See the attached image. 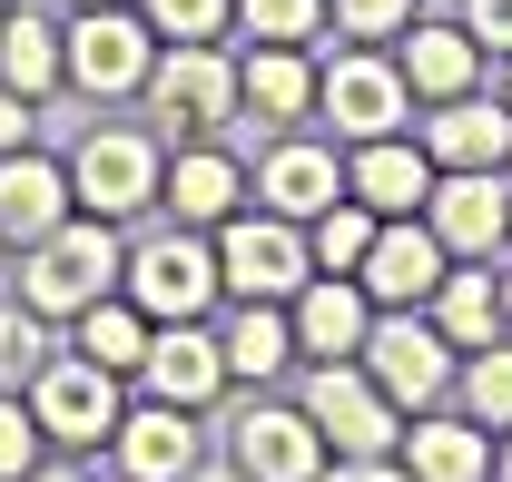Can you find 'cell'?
<instances>
[{"label":"cell","mask_w":512,"mask_h":482,"mask_svg":"<svg viewBox=\"0 0 512 482\" xmlns=\"http://www.w3.org/2000/svg\"><path fill=\"white\" fill-rule=\"evenodd\" d=\"M30 414H40V433H50L60 453H99V443L119 433V374L69 345V355H50L30 374Z\"/></svg>","instance_id":"cell-10"},{"label":"cell","mask_w":512,"mask_h":482,"mask_svg":"<svg viewBox=\"0 0 512 482\" xmlns=\"http://www.w3.org/2000/svg\"><path fill=\"white\" fill-rule=\"evenodd\" d=\"M237 30L247 40H276V50H316L325 0H237Z\"/></svg>","instance_id":"cell-31"},{"label":"cell","mask_w":512,"mask_h":482,"mask_svg":"<svg viewBox=\"0 0 512 482\" xmlns=\"http://www.w3.org/2000/svg\"><path fill=\"white\" fill-rule=\"evenodd\" d=\"M158 197L178 207V227H227V217L247 207V168H237V148L197 138V148H178V158H168Z\"/></svg>","instance_id":"cell-21"},{"label":"cell","mask_w":512,"mask_h":482,"mask_svg":"<svg viewBox=\"0 0 512 482\" xmlns=\"http://www.w3.org/2000/svg\"><path fill=\"white\" fill-rule=\"evenodd\" d=\"M207 237H217V286H227L237 305H286L306 276H316L306 227H296V217H276V207H256V217L237 207V217H227V227H207Z\"/></svg>","instance_id":"cell-3"},{"label":"cell","mask_w":512,"mask_h":482,"mask_svg":"<svg viewBox=\"0 0 512 482\" xmlns=\"http://www.w3.org/2000/svg\"><path fill=\"white\" fill-rule=\"evenodd\" d=\"M138 384H148L158 404H188V414H207V404L227 394V345H217L197 315H178V325H148V364H138Z\"/></svg>","instance_id":"cell-14"},{"label":"cell","mask_w":512,"mask_h":482,"mask_svg":"<svg viewBox=\"0 0 512 482\" xmlns=\"http://www.w3.org/2000/svg\"><path fill=\"white\" fill-rule=\"evenodd\" d=\"M463 30L483 50H512V0H463Z\"/></svg>","instance_id":"cell-37"},{"label":"cell","mask_w":512,"mask_h":482,"mask_svg":"<svg viewBox=\"0 0 512 482\" xmlns=\"http://www.w3.org/2000/svg\"><path fill=\"white\" fill-rule=\"evenodd\" d=\"M375 207H365V197H335V207H325L316 227H306V256H316V276H355V266H365V246H375Z\"/></svg>","instance_id":"cell-29"},{"label":"cell","mask_w":512,"mask_h":482,"mask_svg":"<svg viewBox=\"0 0 512 482\" xmlns=\"http://www.w3.org/2000/svg\"><path fill=\"white\" fill-rule=\"evenodd\" d=\"M355 364L375 374L404 414H434V404L453 394V374H463V364H453V335L424 315V305H375V325H365V355H355Z\"/></svg>","instance_id":"cell-2"},{"label":"cell","mask_w":512,"mask_h":482,"mask_svg":"<svg viewBox=\"0 0 512 482\" xmlns=\"http://www.w3.org/2000/svg\"><path fill=\"white\" fill-rule=\"evenodd\" d=\"M503 315H512V276H503Z\"/></svg>","instance_id":"cell-43"},{"label":"cell","mask_w":512,"mask_h":482,"mask_svg":"<svg viewBox=\"0 0 512 482\" xmlns=\"http://www.w3.org/2000/svg\"><path fill=\"white\" fill-rule=\"evenodd\" d=\"M119 296L138 305L148 325L207 315V305L227 296V286H217V237H197V227H168V237L128 246V266H119Z\"/></svg>","instance_id":"cell-5"},{"label":"cell","mask_w":512,"mask_h":482,"mask_svg":"<svg viewBox=\"0 0 512 482\" xmlns=\"http://www.w3.org/2000/svg\"><path fill=\"white\" fill-rule=\"evenodd\" d=\"M237 109H256L266 128H296L316 109V60L306 50H276V40H247L237 50Z\"/></svg>","instance_id":"cell-24"},{"label":"cell","mask_w":512,"mask_h":482,"mask_svg":"<svg viewBox=\"0 0 512 482\" xmlns=\"http://www.w3.org/2000/svg\"><path fill=\"white\" fill-rule=\"evenodd\" d=\"M227 463L247 482H316L325 473V433L306 423V404H247L227 423Z\"/></svg>","instance_id":"cell-12"},{"label":"cell","mask_w":512,"mask_h":482,"mask_svg":"<svg viewBox=\"0 0 512 482\" xmlns=\"http://www.w3.org/2000/svg\"><path fill=\"white\" fill-rule=\"evenodd\" d=\"M188 482H247V473H237V463H197Z\"/></svg>","instance_id":"cell-40"},{"label":"cell","mask_w":512,"mask_h":482,"mask_svg":"<svg viewBox=\"0 0 512 482\" xmlns=\"http://www.w3.org/2000/svg\"><path fill=\"white\" fill-rule=\"evenodd\" d=\"M414 138H424L434 168H512V99H483V89L434 99V119L414 128Z\"/></svg>","instance_id":"cell-18"},{"label":"cell","mask_w":512,"mask_h":482,"mask_svg":"<svg viewBox=\"0 0 512 482\" xmlns=\"http://www.w3.org/2000/svg\"><path fill=\"white\" fill-rule=\"evenodd\" d=\"M316 482H414L394 453H325V473Z\"/></svg>","instance_id":"cell-36"},{"label":"cell","mask_w":512,"mask_h":482,"mask_svg":"<svg viewBox=\"0 0 512 482\" xmlns=\"http://www.w3.org/2000/svg\"><path fill=\"white\" fill-rule=\"evenodd\" d=\"M30 482H99V473H89V463H40Z\"/></svg>","instance_id":"cell-39"},{"label":"cell","mask_w":512,"mask_h":482,"mask_svg":"<svg viewBox=\"0 0 512 482\" xmlns=\"http://www.w3.org/2000/svg\"><path fill=\"white\" fill-rule=\"evenodd\" d=\"M463 414L483 423V433H512V335H493L483 355H463Z\"/></svg>","instance_id":"cell-30"},{"label":"cell","mask_w":512,"mask_h":482,"mask_svg":"<svg viewBox=\"0 0 512 482\" xmlns=\"http://www.w3.org/2000/svg\"><path fill=\"white\" fill-rule=\"evenodd\" d=\"M444 266H453V256H444V237H434L424 217H384L355 276H365V296H375V305H434Z\"/></svg>","instance_id":"cell-16"},{"label":"cell","mask_w":512,"mask_h":482,"mask_svg":"<svg viewBox=\"0 0 512 482\" xmlns=\"http://www.w3.org/2000/svg\"><path fill=\"white\" fill-rule=\"evenodd\" d=\"M138 20L158 40H227L237 30V0H138Z\"/></svg>","instance_id":"cell-33"},{"label":"cell","mask_w":512,"mask_h":482,"mask_svg":"<svg viewBox=\"0 0 512 482\" xmlns=\"http://www.w3.org/2000/svg\"><path fill=\"white\" fill-rule=\"evenodd\" d=\"M335 197H345V158L316 148V138H276V148L256 158V207H276V217H296V227H316Z\"/></svg>","instance_id":"cell-19"},{"label":"cell","mask_w":512,"mask_h":482,"mask_svg":"<svg viewBox=\"0 0 512 482\" xmlns=\"http://www.w3.org/2000/svg\"><path fill=\"white\" fill-rule=\"evenodd\" d=\"M217 345H227V384H266L296 364V325H286V305H237V325Z\"/></svg>","instance_id":"cell-27"},{"label":"cell","mask_w":512,"mask_h":482,"mask_svg":"<svg viewBox=\"0 0 512 482\" xmlns=\"http://www.w3.org/2000/svg\"><path fill=\"white\" fill-rule=\"evenodd\" d=\"M0 89H20V99L69 89V50H60V30L40 10H0Z\"/></svg>","instance_id":"cell-26"},{"label":"cell","mask_w":512,"mask_h":482,"mask_svg":"<svg viewBox=\"0 0 512 482\" xmlns=\"http://www.w3.org/2000/svg\"><path fill=\"white\" fill-rule=\"evenodd\" d=\"M69 325H79V355L109 364V374H138V364H148V315H138L119 286H109V296H89Z\"/></svg>","instance_id":"cell-28"},{"label":"cell","mask_w":512,"mask_h":482,"mask_svg":"<svg viewBox=\"0 0 512 482\" xmlns=\"http://www.w3.org/2000/svg\"><path fill=\"white\" fill-rule=\"evenodd\" d=\"M493 482H512V433H493Z\"/></svg>","instance_id":"cell-41"},{"label":"cell","mask_w":512,"mask_h":482,"mask_svg":"<svg viewBox=\"0 0 512 482\" xmlns=\"http://www.w3.org/2000/svg\"><path fill=\"white\" fill-rule=\"evenodd\" d=\"M335 40H404L414 30V0H325Z\"/></svg>","instance_id":"cell-35"},{"label":"cell","mask_w":512,"mask_h":482,"mask_svg":"<svg viewBox=\"0 0 512 482\" xmlns=\"http://www.w3.org/2000/svg\"><path fill=\"white\" fill-rule=\"evenodd\" d=\"M40 364H50V315L10 305V315H0V394H30Z\"/></svg>","instance_id":"cell-32"},{"label":"cell","mask_w":512,"mask_h":482,"mask_svg":"<svg viewBox=\"0 0 512 482\" xmlns=\"http://www.w3.org/2000/svg\"><path fill=\"white\" fill-rule=\"evenodd\" d=\"M40 414H30V394H0V482H30L40 473Z\"/></svg>","instance_id":"cell-34"},{"label":"cell","mask_w":512,"mask_h":482,"mask_svg":"<svg viewBox=\"0 0 512 482\" xmlns=\"http://www.w3.org/2000/svg\"><path fill=\"white\" fill-rule=\"evenodd\" d=\"M286 325H296V355L335 364V355H365V325H375V296L365 276H306L286 296Z\"/></svg>","instance_id":"cell-15"},{"label":"cell","mask_w":512,"mask_h":482,"mask_svg":"<svg viewBox=\"0 0 512 482\" xmlns=\"http://www.w3.org/2000/svg\"><path fill=\"white\" fill-rule=\"evenodd\" d=\"M60 50H69V89L128 99V89H148V69H158V30L138 20V0H109V10H79V20H69Z\"/></svg>","instance_id":"cell-8"},{"label":"cell","mask_w":512,"mask_h":482,"mask_svg":"<svg viewBox=\"0 0 512 482\" xmlns=\"http://www.w3.org/2000/svg\"><path fill=\"white\" fill-rule=\"evenodd\" d=\"M345 197H365L375 217H424V197H434V158H424V138L394 128V138L345 148Z\"/></svg>","instance_id":"cell-17"},{"label":"cell","mask_w":512,"mask_h":482,"mask_svg":"<svg viewBox=\"0 0 512 482\" xmlns=\"http://www.w3.org/2000/svg\"><path fill=\"white\" fill-rule=\"evenodd\" d=\"M424 315H434V325L453 335V355H483L493 335H512L493 256H453V266H444V286H434V305H424Z\"/></svg>","instance_id":"cell-22"},{"label":"cell","mask_w":512,"mask_h":482,"mask_svg":"<svg viewBox=\"0 0 512 482\" xmlns=\"http://www.w3.org/2000/svg\"><path fill=\"white\" fill-rule=\"evenodd\" d=\"M148 109L188 138H217L237 119V50L227 40H158V69H148Z\"/></svg>","instance_id":"cell-7"},{"label":"cell","mask_w":512,"mask_h":482,"mask_svg":"<svg viewBox=\"0 0 512 482\" xmlns=\"http://www.w3.org/2000/svg\"><path fill=\"white\" fill-rule=\"evenodd\" d=\"M158 178H168V158H158L148 128H89V138L69 148V197H79L89 217H138V207H158Z\"/></svg>","instance_id":"cell-9"},{"label":"cell","mask_w":512,"mask_h":482,"mask_svg":"<svg viewBox=\"0 0 512 482\" xmlns=\"http://www.w3.org/2000/svg\"><path fill=\"white\" fill-rule=\"evenodd\" d=\"M394 463H404L414 482H483V473H493V433H483L473 414H463V423L424 414L404 443H394Z\"/></svg>","instance_id":"cell-25"},{"label":"cell","mask_w":512,"mask_h":482,"mask_svg":"<svg viewBox=\"0 0 512 482\" xmlns=\"http://www.w3.org/2000/svg\"><path fill=\"white\" fill-rule=\"evenodd\" d=\"M296 404H306V423L325 433V453H394V443H404V404H394L355 355L306 364V394H296Z\"/></svg>","instance_id":"cell-6"},{"label":"cell","mask_w":512,"mask_h":482,"mask_svg":"<svg viewBox=\"0 0 512 482\" xmlns=\"http://www.w3.org/2000/svg\"><path fill=\"white\" fill-rule=\"evenodd\" d=\"M60 217H79V197H69V158L10 148V158H0V246H40Z\"/></svg>","instance_id":"cell-20"},{"label":"cell","mask_w":512,"mask_h":482,"mask_svg":"<svg viewBox=\"0 0 512 482\" xmlns=\"http://www.w3.org/2000/svg\"><path fill=\"white\" fill-rule=\"evenodd\" d=\"M119 266H128V246H119V217H60L40 246H20V305L30 315H79L89 296H109L119 286Z\"/></svg>","instance_id":"cell-1"},{"label":"cell","mask_w":512,"mask_h":482,"mask_svg":"<svg viewBox=\"0 0 512 482\" xmlns=\"http://www.w3.org/2000/svg\"><path fill=\"white\" fill-rule=\"evenodd\" d=\"M394 69H404V89L434 109V99H463V89L483 79V40L453 30V20H414V30L394 40Z\"/></svg>","instance_id":"cell-23"},{"label":"cell","mask_w":512,"mask_h":482,"mask_svg":"<svg viewBox=\"0 0 512 482\" xmlns=\"http://www.w3.org/2000/svg\"><path fill=\"white\" fill-rule=\"evenodd\" d=\"M316 109L335 119L345 148H365V138H394V128L414 119V89H404V69L384 40H355V50H335L316 69Z\"/></svg>","instance_id":"cell-4"},{"label":"cell","mask_w":512,"mask_h":482,"mask_svg":"<svg viewBox=\"0 0 512 482\" xmlns=\"http://www.w3.org/2000/svg\"><path fill=\"white\" fill-rule=\"evenodd\" d=\"M79 10H109V0H79Z\"/></svg>","instance_id":"cell-44"},{"label":"cell","mask_w":512,"mask_h":482,"mask_svg":"<svg viewBox=\"0 0 512 482\" xmlns=\"http://www.w3.org/2000/svg\"><path fill=\"white\" fill-rule=\"evenodd\" d=\"M109 463H119V482H188L197 463H207V443H197V414L188 404H138V414H119V433H109Z\"/></svg>","instance_id":"cell-13"},{"label":"cell","mask_w":512,"mask_h":482,"mask_svg":"<svg viewBox=\"0 0 512 482\" xmlns=\"http://www.w3.org/2000/svg\"><path fill=\"white\" fill-rule=\"evenodd\" d=\"M30 109H40V99H20V89H0V158H10V148H30Z\"/></svg>","instance_id":"cell-38"},{"label":"cell","mask_w":512,"mask_h":482,"mask_svg":"<svg viewBox=\"0 0 512 482\" xmlns=\"http://www.w3.org/2000/svg\"><path fill=\"white\" fill-rule=\"evenodd\" d=\"M424 227L444 237V256H503L512 246V168H434Z\"/></svg>","instance_id":"cell-11"},{"label":"cell","mask_w":512,"mask_h":482,"mask_svg":"<svg viewBox=\"0 0 512 482\" xmlns=\"http://www.w3.org/2000/svg\"><path fill=\"white\" fill-rule=\"evenodd\" d=\"M503 99H512V50H503Z\"/></svg>","instance_id":"cell-42"}]
</instances>
